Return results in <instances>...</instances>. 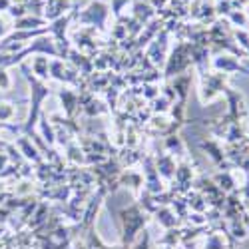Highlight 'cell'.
Wrapping results in <instances>:
<instances>
[{
  "label": "cell",
  "instance_id": "8",
  "mask_svg": "<svg viewBox=\"0 0 249 249\" xmlns=\"http://www.w3.org/2000/svg\"><path fill=\"white\" fill-rule=\"evenodd\" d=\"M18 146H20V150H22V154H24L28 160L40 161V156H38L36 148H34V146H30V142H28L26 138H22V140H20V142H18Z\"/></svg>",
  "mask_w": 249,
  "mask_h": 249
},
{
  "label": "cell",
  "instance_id": "18",
  "mask_svg": "<svg viewBox=\"0 0 249 249\" xmlns=\"http://www.w3.org/2000/svg\"><path fill=\"white\" fill-rule=\"evenodd\" d=\"M4 163H6V156H0V170H2Z\"/></svg>",
  "mask_w": 249,
  "mask_h": 249
},
{
  "label": "cell",
  "instance_id": "5",
  "mask_svg": "<svg viewBox=\"0 0 249 249\" xmlns=\"http://www.w3.org/2000/svg\"><path fill=\"white\" fill-rule=\"evenodd\" d=\"M158 168H160V170H158V174L165 176L168 179L176 174V172H174V170H176V163H174V160H172L170 156H161V158L158 160Z\"/></svg>",
  "mask_w": 249,
  "mask_h": 249
},
{
  "label": "cell",
  "instance_id": "15",
  "mask_svg": "<svg viewBox=\"0 0 249 249\" xmlns=\"http://www.w3.org/2000/svg\"><path fill=\"white\" fill-rule=\"evenodd\" d=\"M231 20H233L235 24H241V26H245V24H247V18H245V14H243L241 10L231 12Z\"/></svg>",
  "mask_w": 249,
  "mask_h": 249
},
{
  "label": "cell",
  "instance_id": "1",
  "mask_svg": "<svg viewBox=\"0 0 249 249\" xmlns=\"http://www.w3.org/2000/svg\"><path fill=\"white\" fill-rule=\"evenodd\" d=\"M24 72H26V78H28L30 88H32V108H30L28 122H26V126H24V130H26V132H30V128L36 124V120H38V116H40V104L44 102V98L50 94V90H48L44 84H40V82H38L36 78H30V74H28V70H26V68H24Z\"/></svg>",
  "mask_w": 249,
  "mask_h": 249
},
{
  "label": "cell",
  "instance_id": "16",
  "mask_svg": "<svg viewBox=\"0 0 249 249\" xmlns=\"http://www.w3.org/2000/svg\"><path fill=\"white\" fill-rule=\"evenodd\" d=\"M128 4V0H114V4H112V8H114V14L116 16H120L122 14V8Z\"/></svg>",
  "mask_w": 249,
  "mask_h": 249
},
{
  "label": "cell",
  "instance_id": "2",
  "mask_svg": "<svg viewBox=\"0 0 249 249\" xmlns=\"http://www.w3.org/2000/svg\"><path fill=\"white\" fill-rule=\"evenodd\" d=\"M106 16H108V8L106 4H102V2H92L88 6V10L80 16L82 22H86V24H94L98 28H104V22H106Z\"/></svg>",
  "mask_w": 249,
  "mask_h": 249
},
{
  "label": "cell",
  "instance_id": "13",
  "mask_svg": "<svg viewBox=\"0 0 249 249\" xmlns=\"http://www.w3.org/2000/svg\"><path fill=\"white\" fill-rule=\"evenodd\" d=\"M215 179L219 181V185H221V188H225V190H231V188H233V181H231V178L227 176V174H219Z\"/></svg>",
  "mask_w": 249,
  "mask_h": 249
},
{
  "label": "cell",
  "instance_id": "19",
  "mask_svg": "<svg viewBox=\"0 0 249 249\" xmlns=\"http://www.w3.org/2000/svg\"><path fill=\"white\" fill-rule=\"evenodd\" d=\"M0 128H2V124H0Z\"/></svg>",
  "mask_w": 249,
  "mask_h": 249
},
{
  "label": "cell",
  "instance_id": "12",
  "mask_svg": "<svg viewBox=\"0 0 249 249\" xmlns=\"http://www.w3.org/2000/svg\"><path fill=\"white\" fill-rule=\"evenodd\" d=\"M12 114H14V108L10 106V104H0V122L10 120Z\"/></svg>",
  "mask_w": 249,
  "mask_h": 249
},
{
  "label": "cell",
  "instance_id": "17",
  "mask_svg": "<svg viewBox=\"0 0 249 249\" xmlns=\"http://www.w3.org/2000/svg\"><path fill=\"white\" fill-rule=\"evenodd\" d=\"M10 0H0V12H2V10H8L10 8Z\"/></svg>",
  "mask_w": 249,
  "mask_h": 249
},
{
  "label": "cell",
  "instance_id": "3",
  "mask_svg": "<svg viewBox=\"0 0 249 249\" xmlns=\"http://www.w3.org/2000/svg\"><path fill=\"white\" fill-rule=\"evenodd\" d=\"M68 22H70V16H60V18H56L54 22H52V26H48V30L56 36V40H58L60 44H64L66 50H68V40L64 38V32H66Z\"/></svg>",
  "mask_w": 249,
  "mask_h": 249
},
{
  "label": "cell",
  "instance_id": "9",
  "mask_svg": "<svg viewBox=\"0 0 249 249\" xmlns=\"http://www.w3.org/2000/svg\"><path fill=\"white\" fill-rule=\"evenodd\" d=\"M44 24V20H40V18H30V16H22V18H18V22H16V28H36V26H42Z\"/></svg>",
  "mask_w": 249,
  "mask_h": 249
},
{
  "label": "cell",
  "instance_id": "4",
  "mask_svg": "<svg viewBox=\"0 0 249 249\" xmlns=\"http://www.w3.org/2000/svg\"><path fill=\"white\" fill-rule=\"evenodd\" d=\"M213 66L217 70H223V74H227V72H247L245 68L239 66V62L235 58H231V56H217L213 60Z\"/></svg>",
  "mask_w": 249,
  "mask_h": 249
},
{
  "label": "cell",
  "instance_id": "7",
  "mask_svg": "<svg viewBox=\"0 0 249 249\" xmlns=\"http://www.w3.org/2000/svg\"><path fill=\"white\" fill-rule=\"evenodd\" d=\"M60 98H62V104L66 106V112L72 116L74 114V106L78 104V96L70 90H60Z\"/></svg>",
  "mask_w": 249,
  "mask_h": 249
},
{
  "label": "cell",
  "instance_id": "10",
  "mask_svg": "<svg viewBox=\"0 0 249 249\" xmlns=\"http://www.w3.org/2000/svg\"><path fill=\"white\" fill-rule=\"evenodd\" d=\"M203 148L207 150V154L212 156V160H213V161H217V163H221V161H223V154H221V150H219L217 143H213V142L203 143Z\"/></svg>",
  "mask_w": 249,
  "mask_h": 249
},
{
  "label": "cell",
  "instance_id": "14",
  "mask_svg": "<svg viewBox=\"0 0 249 249\" xmlns=\"http://www.w3.org/2000/svg\"><path fill=\"white\" fill-rule=\"evenodd\" d=\"M10 88V78L4 68H0V90H8Z\"/></svg>",
  "mask_w": 249,
  "mask_h": 249
},
{
  "label": "cell",
  "instance_id": "6",
  "mask_svg": "<svg viewBox=\"0 0 249 249\" xmlns=\"http://www.w3.org/2000/svg\"><path fill=\"white\" fill-rule=\"evenodd\" d=\"M48 68H50L48 58L36 56V58L32 60V70H34V74H36L38 78H48Z\"/></svg>",
  "mask_w": 249,
  "mask_h": 249
},
{
  "label": "cell",
  "instance_id": "11",
  "mask_svg": "<svg viewBox=\"0 0 249 249\" xmlns=\"http://www.w3.org/2000/svg\"><path fill=\"white\" fill-rule=\"evenodd\" d=\"M136 16L142 20V22H146V20L152 16V8L148 4H136Z\"/></svg>",
  "mask_w": 249,
  "mask_h": 249
}]
</instances>
